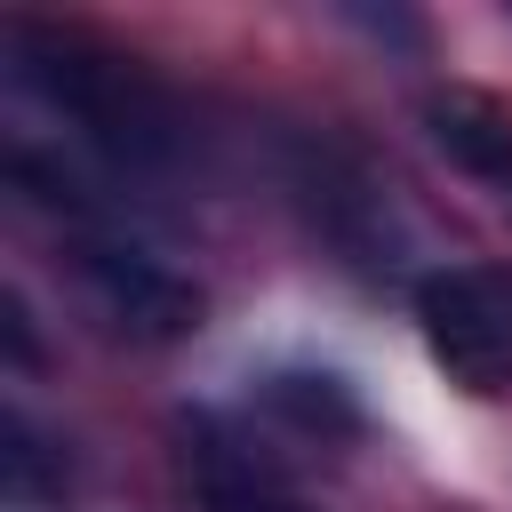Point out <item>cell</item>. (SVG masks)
Returning a JSON list of instances; mask_svg holds the SVG:
<instances>
[{
    "label": "cell",
    "instance_id": "obj_4",
    "mask_svg": "<svg viewBox=\"0 0 512 512\" xmlns=\"http://www.w3.org/2000/svg\"><path fill=\"white\" fill-rule=\"evenodd\" d=\"M184 488L200 512H312L280 464H264L248 440H232L208 416L184 424Z\"/></svg>",
    "mask_w": 512,
    "mask_h": 512
},
{
    "label": "cell",
    "instance_id": "obj_6",
    "mask_svg": "<svg viewBox=\"0 0 512 512\" xmlns=\"http://www.w3.org/2000/svg\"><path fill=\"white\" fill-rule=\"evenodd\" d=\"M0 480H8L16 504H48V496H64V456H48V440L32 432L24 408L0 416Z\"/></svg>",
    "mask_w": 512,
    "mask_h": 512
},
{
    "label": "cell",
    "instance_id": "obj_7",
    "mask_svg": "<svg viewBox=\"0 0 512 512\" xmlns=\"http://www.w3.org/2000/svg\"><path fill=\"white\" fill-rule=\"evenodd\" d=\"M264 400L280 408V416H296L304 432H360V400L344 392V376H272L264 384Z\"/></svg>",
    "mask_w": 512,
    "mask_h": 512
},
{
    "label": "cell",
    "instance_id": "obj_2",
    "mask_svg": "<svg viewBox=\"0 0 512 512\" xmlns=\"http://www.w3.org/2000/svg\"><path fill=\"white\" fill-rule=\"evenodd\" d=\"M416 336L464 392H512V264H440L416 280Z\"/></svg>",
    "mask_w": 512,
    "mask_h": 512
},
{
    "label": "cell",
    "instance_id": "obj_3",
    "mask_svg": "<svg viewBox=\"0 0 512 512\" xmlns=\"http://www.w3.org/2000/svg\"><path fill=\"white\" fill-rule=\"evenodd\" d=\"M80 240V280H88V296L104 304V320L112 328H128V336H144V344H168V336H184V328H200V288L168 264V256H152L144 240H128V232H112V224H72Z\"/></svg>",
    "mask_w": 512,
    "mask_h": 512
},
{
    "label": "cell",
    "instance_id": "obj_1",
    "mask_svg": "<svg viewBox=\"0 0 512 512\" xmlns=\"http://www.w3.org/2000/svg\"><path fill=\"white\" fill-rule=\"evenodd\" d=\"M8 72L24 96H40L88 152L120 160V168H168L184 152V120L176 96L120 48H96L80 32H48V24H8Z\"/></svg>",
    "mask_w": 512,
    "mask_h": 512
},
{
    "label": "cell",
    "instance_id": "obj_5",
    "mask_svg": "<svg viewBox=\"0 0 512 512\" xmlns=\"http://www.w3.org/2000/svg\"><path fill=\"white\" fill-rule=\"evenodd\" d=\"M424 120H432V144H440L456 168H472V176H488V184L512 192V120H504L488 96H432Z\"/></svg>",
    "mask_w": 512,
    "mask_h": 512
}]
</instances>
